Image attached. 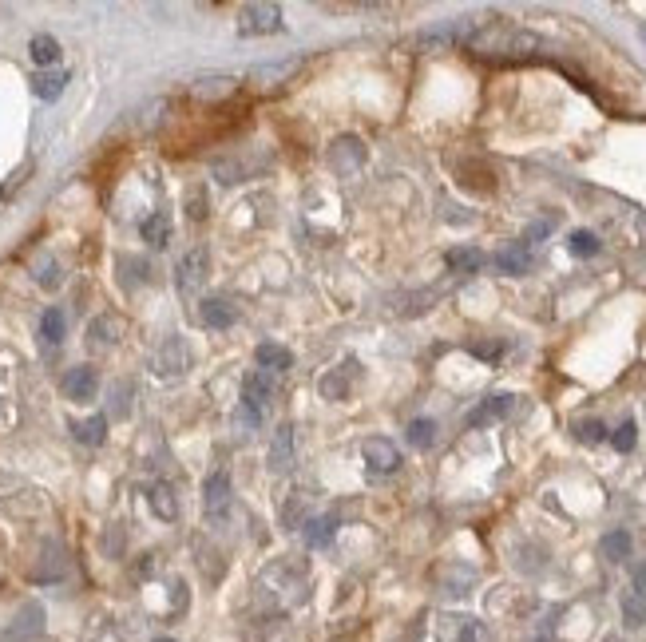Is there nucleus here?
<instances>
[{
    "label": "nucleus",
    "mask_w": 646,
    "mask_h": 642,
    "mask_svg": "<svg viewBox=\"0 0 646 642\" xmlns=\"http://www.w3.org/2000/svg\"><path fill=\"white\" fill-rule=\"evenodd\" d=\"M100 393V373L92 365H76L64 373V397L68 401H96Z\"/></svg>",
    "instance_id": "5"
},
{
    "label": "nucleus",
    "mask_w": 646,
    "mask_h": 642,
    "mask_svg": "<svg viewBox=\"0 0 646 642\" xmlns=\"http://www.w3.org/2000/svg\"><path fill=\"white\" fill-rule=\"evenodd\" d=\"M60 575H64V551H60L56 543H44V547H40V563H36L32 579L52 583V579H60Z\"/></svg>",
    "instance_id": "15"
},
{
    "label": "nucleus",
    "mask_w": 646,
    "mask_h": 642,
    "mask_svg": "<svg viewBox=\"0 0 646 642\" xmlns=\"http://www.w3.org/2000/svg\"><path fill=\"white\" fill-rule=\"evenodd\" d=\"M64 84H68V72H60V68H44V72L32 76V92H36V100H44V104L60 100V96H64Z\"/></svg>",
    "instance_id": "13"
},
{
    "label": "nucleus",
    "mask_w": 646,
    "mask_h": 642,
    "mask_svg": "<svg viewBox=\"0 0 646 642\" xmlns=\"http://www.w3.org/2000/svg\"><path fill=\"white\" fill-rule=\"evenodd\" d=\"M72 432H76V440L80 444H104V436H108V417H92V421H80V425H72Z\"/></svg>",
    "instance_id": "24"
},
{
    "label": "nucleus",
    "mask_w": 646,
    "mask_h": 642,
    "mask_svg": "<svg viewBox=\"0 0 646 642\" xmlns=\"http://www.w3.org/2000/svg\"><path fill=\"white\" fill-rule=\"evenodd\" d=\"M456 642H484V635H480V623L464 619V623H460V635H456Z\"/></svg>",
    "instance_id": "38"
},
{
    "label": "nucleus",
    "mask_w": 646,
    "mask_h": 642,
    "mask_svg": "<svg viewBox=\"0 0 646 642\" xmlns=\"http://www.w3.org/2000/svg\"><path fill=\"white\" fill-rule=\"evenodd\" d=\"M631 591H639V595L646 599V563H639V567H635V587H631Z\"/></svg>",
    "instance_id": "40"
},
{
    "label": "nucleus",
    "mask_w": 646,
    "mask_h": 642,
    "mask_svg": "<svg viewBox=\"0 0 646 642\" xmlns=\"http://www.w3.org/2000/svg\"><path fill=\"white\" fill-rule=\"evenodd\" d=\"M603 555H607V559H615V563H619V559H627V555H631V535L627 532L603 535Z\"/></svg>",
    "instance_id": "29"
},
{
    "label": "nucleus",
    "mask_w": 646,
    "mask_h": 642,
    "mask_svg": "<svg viewBox=\"0 0 646 642\" xmlns=\"http://www.w3.org/2000/svg\"><path fill=\"white\" fill-rule=\"evenodd\" d=\"M575 432H579V440H583V444H599V440L607 436L603 421H595V417H591V421H579V425H575Z\"/></svg>",
    "instance_id": "33"
},
{
    "label": "nucleus",
    "mask_w": 646,
    "mask_h": 642,
    "mask_svg": "<svg viewBox=\"0 0 646 642\" xmlns=\"http://www.w3.org/2000/svg\"><path fill=\"white\" fill-rule=\"evenodd\" d=\"M127 397H131V385H119V389L111 393V401H115V405H111V413H115V417H127V413H131Z\"/></svg>",
    "instance_id": "36"
},
{
    "label": "nucleus",
    "mask_w": 646,
    "mask_h": 642,
    "mask_svg": "<svg viewBox=\"0 0 646 642\" xmlns=\"http://www.w3.org/2000/svg\"><path fill=\"white\" fill-rule=\"evenodd\" d=\"M242 401L246 405H254V409H266L270 401H274V377L270 373H250L246 381H242Z\"/></svg>",
    "instance_id": "12"
},
{
    "label": "nucleus",
    "mask_w": 646,
    "mask_h": 642,
    "mask_svg": "<svg viewBox=\"0 0 646 642\" xmlns=\"http://www.w3.org/2000/svg\"><path fill=\"white\" fill-rule=\"evenodd\" d=\"M361 456H365V464H369L373 472H397V464H401V452H397V444H393V440H385V436H373V440H365Z\"/></svg>",
    "instance_id": "6"
},
{
    "label": "nucleus",
    "mask_w": 646,
    "mask_h": 642,
    "mask_svg": "<svg viewBox=\"0 0 646 642\" xmlns=\"http://www.w3.org/2000/svg\"><path fill=\"white\" fill-rule=\"evenodd\" d=\"M635 440H639V428H635V421L619 425V428H615V436H611V444H615L619 452H631V448H635Z\"/></svg>",
    "instance_id": "32"
},
{
    "label": "nucleus",
    "mask_w": 646,
    "mask_h": 642,
    "mask_svg": "<svg viewBox=\"0 0 646 642\" xmlns=\"http://www.w3.org/2000/svg\"><path fill=\"white\" fill-rule=\"evenodd\" d=\"M238 32L242 36H270L282 32V8L278 4H246L238 16Z\"/></svg>",
    "instance_id": "2"
},
{
    "label": "nucleus",
    "mask_w": 646,
    "mask_h": 642,
    "mask_svg": "<svg viewBox=\"0 0 646 642\" xmlns=\"http://www.w3.org/2000/svg\"><path fill=\"white\" fill-rule=\"evenodd\" d=\"M468 349H472L476 357H484V361H496V357L504 353V345H488V341H472Z\"/></svg>",
    "instance_id": "37"
},
{
    "label": "nucleus",
    "mask_w": 646,
    "mask_h": 642,
    "mask_svg": "<svg viewBox=\"0 0 646 642\" xmlns=\"http://www.w3.org/2000/svg\"><path fill=\"white\" fill-rule=\"evenodd\" d=\"M643 40H646V24H643Z\"/></svg>",
    "instance_id": "42"
},
{
    "label": "nucleus",
    "mask_w": 646,
    "mask_h": 642,
    "mask_svg": "<svg viewBox=\"0 0 646 642\" xmlns=\"http://www.w3.org/2000/svg\"><path fill=\"white\" fill-rule=\"evenodd\" d=\"M203 321H207L211 329H230V325L238 321V310H234L226 298H207V302H203Z\"/></svg>",
    "instance_id": "18"
},
{
    "label": "nucleus",
    "mask_w": 646,
    "mask_h": 642,
    "mask_svg": "<svg viewBox=\"0 0 646 642\" xmlns=\"http://www.w3.org/2000/svg\"><path fill=\"white\" fill-rule=\"evenodd\" d=\"M444 262H448L452 270H464V274H476V270H480V262H484V254L468 246V250H448V258H444Z\"/></svg>",
    "instance_id": "27"
},
{
    "label": "nucleus",
    "mask_w": 646,
    "mask_h": 642,
    "mask_svg": "<svg viewBox=\"0 0 646 642\" xmlns=\"http://www.w3.org/2000/svg\"><path fill=\"white\" fill-rule=\"evenodd\" d=\"M254 361H258V369L262 373H286L290 365H294V353L286 349V345H274V341H262L258 349H254Z\"/></svg>",
    "instance_id": "10"
},
{
    "label": "nucleus",
    "mask_w": 646,
    "mask_h": 642,
    "mask_svg": "<svg viewBox=\"0 0 646 642\" xmlns=\"http://www.w3.org/2000/svg\"><path fill=\"white\" fill-rule=\"evenodd\" d=\"M528 262H532V254H528V242H512L508 250H500V254H496V266H500L504 274H512V278L528 274Z\"/></svg>",
    "instance_id": "16"
},
{
    "label": "nucleus",
    "mask_w": 646,
    "mask_h": 642,
    "mask_svg": "<svg viewBox=\"0 0 646 642\" xmlns=\"http://www.w3.org/2000/svg\"><path fill=\"white\" fill-rule=\"evenodd\" d=\"M512 401H516V397H508V393H496V397L480 401V405L468 413V428H488V425H496V421H504V417L512 413Z\"/></svg>",
    "instance_id": "7"
},
{
    "label": "nucleus",
    "mask_w": 646,
    "mask_h": 642,
    "mask_svg": "<svg viewBox=\"0 0 646 642\" xmlns=\"http://www.w3.org/2000/svg\"><path fill=\"white\" fill-rule=\"evenodd\" d=\"M183 365H187V349H183V341H179V337H171V341L163 345L159 373H183Z\"/></svg>",
    "instance_id": "23"
},
{
    "label": "nucleus",
    "mask_w": 646,
    "mask_h": 642,
    "mask_svg": "<svg viewBox=\"0 0 646 642\" xmlns=\"http://www.w3.org/2000/svg\"><path fill=\"white\" fill-rule=\"evenodd\" d=\"M203 508H207V516H218V512L230 508V472L226 468H218V472L207 476V484H203Z\"/></svg>",
    "instance_id": "8"
},
{
    "label": "nucleus",
    "mask_w": 646,
    "mask_h": 642,
    "mask_svg": "<svg viewBox=\"0 0 646 642\" xmlns=\"http://www.w3.org/2000/svg\"><path fill=\"white\" fill-rule=\"evenodd\" d=\"M329 163L341 171V175H349V171H357L361 163H365V147H361V139H353V135H341V139H333V151H329Z\"/></svg>",
    "instance_id": "9"
},
{
    "label": "nucleus",
    "mask_w": 646,
    "mask_h": 642,
    "mask_svg": "<svg viewBox=\"0 0 646 642\" xmlns=\"http://www.w3.org/2000/svg\"><path fill=\"white\" fill-rule=\"evenodd\" d=\"M36 282H40L44 290H56V286H60V266H56L48 254L36 262Z\"/></svg>",
    "instance_id": "31"
},
{
    "label": "nucleus",
    "mask_w": 646,
    "mask_h": 642,
    "mask_svg": "<svg viewBox=\"0 0 646 642\" xmlns=\"http://www.w3.org/2000/svg\"><path fill=\"white\" fill-rule=\"evenodd\" d=\"M619 611H623V627H631V631H639L646 623V599L639 591H627L623 603H619Z\"/></svg>",
    "instance_id": "20"
},
{
    "label": "nucleus",
    "mask_w": 646,
    "mask_h": 642,
    "mask_svg": "<svg viewBox=\"0 0 646 642\" xmlns=\"http://www.w3.org/2000/svg\"><path fill=\"white\" fill-rule=\"evenodd\" d=\"M119 318H111V314H104V318H96L92 325H88V337H92V345H115L119 341Z\"/></svg>",
    "instance_id": "22"
},
{
    "label": "nucleus",
    "mask_w": 646,
    "mask_h": 642,
    "mask_svg": "<svg viewBox=\"0 0 646 642\" xmlns=\"http://www.w3.org/2000/svg\"><path fill=\"white\" fill-rule=\"evenodd\" d=\"M294 72H298L294 60H290V64H266V68H254L250 80L262 84V88H270V84H278V80H286V76H294Z\"/></svg>",
    "instance_id": "25"
},
{
    "label": "nucleus",
    "mask_w": 646,
    "mask_h": 642,
    "mask_svg": "<svg viewBox=\"0 0 646 642\" xmlns=\"http://www.w3.org/2000/svg\"><path fill=\"white\" fill-rule=\"evenodd\" d=\"M234 421H238V428H258L262 425V409H254V405H238V413H234Z\"/></svg>",
    "instance_id": "35"
},
{
    "label": "nucleus",
    "mask_w": 646,
    "mask_h": 642,
    "mask_svg": "<svg viewBox=\"0 0 646 642\" xmlns=\"http://www.w3.org/2000/svg\"><path fill=\"white\" fill-rule=\"evenodd\" d=\"M28 52H32V60H36L40 68H52V64H60V40H56V36H48V32L32 36Z\"/></svg>",
    "instance_id": "19"
},
{
    "label": "nucleus",
    "mask_w": 646,
    "mask_h": 642,
    "mask_svg": "<svg viewBox=\"0 0 646 642\" xmlns=\"http://www.w3.org/2000/svg\"><path fill=\"white\" fill-rule=\"evenodd\" d=\"M294 468V425H278L270 444V472H290Z\"/></svg>",
    "instance_id": "11"
},
{
    "label": "nucleus",
    "mask_w": 646,
    "mask_h": 642,
    "mask_svg": "<svg viewBox=\"0 0 646 642\" xmlns=\"http://www.w3.org/2000/svg\"><path fill=\"white\" fill-rule=\"evenodd\" d=\"M567 250H571L575 258H591V254H599V238H595L591 230H575V234L567 238Z\"/></svg>",
    "instance_id": "28"
},
{
    "label": "nucleus",
    "mask_w": 646,
    "mask_h": 642,
    "mask_svg": "<svg viewBox=\"0 0 646 642\" xmlns=\"http://www.w3.org/2000/svg\"><path fill=\"white\" fill-rule=\"evenodd\" d=\"M432 440H436V421L421 417V421L409 425V444H413V448H429Z\"/></svg>",
    "instance_id": "30"
},
{
    "label": "nucleus",
    "mask_w": 646,
    "mask_h": 642,
    "mask_svg": "<svg viewBox=\"0 0 646 642\" xmlns=\"http://www.w3.org/2000/svg\"><path fill=\"white\" fill-rule=\"evenodd\" d=\"M468 48L472 52H484V56H528V52H536L539 40L532 32H512V28H504V24H492V28H476L472 32V40H468Z\"/></svg>",
    "instance_id": "1"
},
{
    "label": "nucleus",
    "mask_w": 646,
    "mask_h": 642,
    "mask_svg": "<svg viewBox=\"0 0 646 642\" xmlns=\"http://www.w3.org/2000/svg\"><path fill=\"white\" fill-rule=\"evenodd\" d=\"M64 333H68V318H64V310H44V318H40V337L48 341V345H60L64 341Z\"/></svg>",
    "instance_id": "21"
},
{
    "label": "nucleus",
    "mask_w": 646,
    "mask_h": 642,
    "mask_svg": "<svg viewBox=\"0 0 646 642\" xmlns=\"http://www.w3.org/2000/svg\"><path fill=\"white\" fill-rule=\"evenodd\" d=\"M44 639V607L40 603H24L16 611V619L8 623L0 642H40Z\"/></svg>",
    "instance_id": "4"
},
{
    "label": "nucleus",
    "mask_w": 646,
    "mask_h": 642,
    "mask_svg": "<svg viewBox=\"0 0 646 642\" xmlns=\"http://www.w3.org/2000/svg\"><path fill=\"white\" fill-rule=\"evenodd\" d=\"M230 92H234L230 80H203V88H195V96H203V100H218V96H230Z\"/></svg>",
    "instance_id": "34"
},
{
    "label": "nucleus",
    "mask_w": 646,
    "mask_h": 642,
    "mask_svg": "<svg viewBox=\"0 0 646 642\" xmlns=\"http://www.w3.org/2000/svg\"><path fill=\"white\" fill-rule=\"evenodd\" d=\"M155 642H175V639H155Z\"/></svg>",
    "instance_id": "41"
},
{
    "label": "nucleus",
    "mask_w": 646,
    "mask_h": 642,
    "mask_svg": "<svg viewBox=\"0 0 646 642\" xmlns=\"http://www.w3.org/2000/svg\"><path fill=\"white\" fill-rule=\"evenodd\" d=\"M147 500H151V512H155L159 520H167V524H171V520H179V500H175L171 484H155Z\"/></svg>",
    "instance_id": "17"
},
{
    "label": "nucleus",
    "mask_w": 646,
    "mask_h": 642,
    "mask_svg": "<svg viewBox=\"0 0 646 642\" xmlns=\"http://www.w3.org/2000/svg\"><path fill=\"white\" fill-rule=\"evenodd\" d=\"M306 528V543L310 547H325L329 539H333V532H337V520L333 516H322V520H310V524H302Z\"/></svg>",
    "instance_id": "26"
},
{
    "label": "nucleus",
    "mask_w": 646,
    "mask_h": 642,
    "mask_svg": "<svg viewBox=\"0 0 646 642\" xmlns=\"http://www.w3.org/2000/svg\"><path fill=\"white\" fill-rule=\"evenodd\" d=\"M187 207H191V218H195V222H199V218H207V199H203V191H191V203H187Z\"/></svg>",
    "instance_id": "39"
},
{
    "label": "nucleus",
    "mask_w": 646,
    "mask_h": 642,
    "mask_svg": "<svg viewBox=\"0 0 646 642\" xmlns=\"http://www.w3.org/2000/svg\"><path fill=\"white\" fill-rule=\"evenodd\" d=\"M539 642H547V639H539Z\"/></svg>",
    "instance_id": "43"
},
{
    "label": "nucleus",
    "mask_w": 646,
    "mask_h": 642,
    "mask_svg": "<svg viewBox=\"0 0 646 642\" xmlns=\"http://www.w3.org/2000/svg\"><path fill=\"white\" fill-rule=\"evenodd\" d=\"M139 234H143V242H147L151 250H163V246L171 242V218L163 211L147 214V218L139 222Z\"/></svg>",
    "instance_id": "14"
},
{
    "label": "nucleus",
    "mask_w": 646,
    "mask_h": 642,
    "mask_svg": "<svg viewBox=\"0 0 646 642\" xmlns=\"http://www.w3.org/2000/svg\"><path fill=\"white\" fill-rule=\"evenodd\" d=\"M207 274H211V254H207L203 246L187 250L183 262L175 266V286H179V294H195V290L207 282Z\"/></svg>",
    "instance_id": "3"
}]
</instances>
